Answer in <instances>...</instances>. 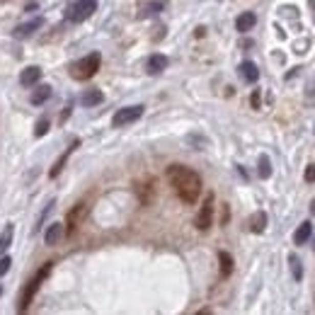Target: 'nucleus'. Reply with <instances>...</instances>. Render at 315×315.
Masks as SVG:
<instances>
[{"mask_svg":"<svg viewBox=\"0 0 315 315\" xmlns=\"http://www.w3.org/2000/svg\"><path fill=\"white\" fill-rule=\"evenodd\" d=\"M288 264H291L294 279H296V281H301V279H303V267H301V260H298L296 255H288Z\"/></svg>","mask_w":315,"mask_h":315,"instance_id":"23","label":"nucleus"},{"mask_svg":"<svg viewBox=\"0 0 315 315\" xmlns=\"http://www.w3.org/2000/svg\"><path fill=\"white\" fill-rule=\"evenodd\" d=\"M51 267H54V262H44L41 267H39V272L34 274V279L29 281L27 286H25V291H22V296H19V306H17V310L19 313H25L29 308V303H32V298L37 296V291H39V286L44 284V279L51 274Z\"/></svg>","mask_w":315,"mask_h":315,"instance_id":"2","label":"nucleus"},{"mask_svg":"<svg viewBox=\"0 0 315 315\" xmlns=\"http://www.w3.org/2000/svg\"><path fill=\"white\" fill-rule=\"evenodd\" d=\"M78 146H80V139H75L73 143H71V146H68V148H65L63 153H61V158H58V160H56V163H54V167L49 170V177H51V179H54V177H58V175H61V172H63V165H65V163H68V158H71V153H73V150L78 148Z\"/></svg>","mask_w":315,"mask_h":315,"instance_id":"9","label":"nucleus"},{"mask_svg":"<svg viewBox=\"0 0 315 315\" xmlns=\"http://www.w3.org/2000/svg\"><path fill=\"white\" fill-rule=\"evenodd\" d=\"M80 102H83L85 107H97V104L104 102V95H102V90H87V93L80 97Z\"/></svg>","mask_w":315,"mask_h":315,"instance_id":"19","label":"nucleus"},{"mask_svg":"<svg viewBox=\"0 0 315 315\" xmlns=\"http://www.w3.org/2000/svg\"><path fill=\"white\" fill-rule=\"evenodd\" d=\"M248 226H250L252 233H262L264 228H267V213H264V211L252 213V218L248 221Z\"/></svg>","mask_w":315,"mask_h":315,"instance_id":"18","label":"nucleus"},{"mask_svg":"<svg viewBox=\"0 0 315 315\" xmlns=\"http://www.w3.org/2000/svg\"><path fill=\"white\" fill-rule=\"evenodd\" d=\"M313 248H315V240H313Z\"/></svg>","mask_w":315,"mask_h":315,"instance_id":"32","label":"nucleus"},{"mask_svg":"<svg viewBox=\"0 0 315 315\" xmlns=\"http://www.w3.org/2000/svg\"><path fill=\"white\" fill-rule=\"evenodd\" d=\"M39 80H41V68H39V65H29V68H25V71L19 73V83L25 85V87L39 83Z\"/></svg>","mask_w":315,"mask_h":315,"instance_id":"12","label":"nucleus"},{"mask_svg":"<svg viewBox=\"0 0 315 315\" xmlns=\"http://www.w3.org/2000/svg\"><path fill=\"white\" fill-rule=\"evenodd\" d=\"M252 107H255V109H260V93H257V90L252 93Z\"/></svg>","mask_w":315,"mask_h":315,"instance_id":"27","label":"nucleus"},{"mask_svg":"<svg viewBox=\"0 0 315 315\" xmlns=\"http://www.w3.org/2000/svg\"><path fill=\"white\" fill-rule=\"evenodd\" d=\"M310 235H313V223L303 221L301 226H298V231L294 233V242H296V245H303V242H308Z\"/></svg>","mask_w":315,"mask_h":315,"instance_id":"15","label":"nucleus"},{"mask_svg":"<svg viewBox=\"0 0 315 315\" xmlns=\"http://www.w3.org/2000/svg\"><path fill=\"white\" fill-rule=\"evenodd\" d=\"M143 104H133V107H124L114 114V119H111V126L114 129H121V126H126V124H133V121H139L143 117Z\"/></svg>","mask_w":315,"mask_h":315,"instance_id":"5","label":"nucleus"},{"mask_svg":"<svg viewBox=\"0 0 315 315\" xmlns=\"http://www.w3.org/2000/svg\"><path fill=\"white\" fill-rule=\"evenodd\" d=\"M49 97H51V85H39L37 90L32 93V97H29V100H32V104H34V107H39V104L47 102Z\"/></svg>","mask_w":315,"mask_h":315,"instance_id":"16","label":"nucleus"},{"mask_svg":"<svg viewBox=\"0 0 315 315\" xmlns=\"http://www.w3.org/2000/svg\"><path fill=\"white\" fill-rule=\"evenodd\" d=\"M0 294H3V288H0Z\"/></svg>","mask_w":315,"mask_h":315,"instance_id":"33","label":"nucleus"},{"mask_svg":"<svg viewBox=\"0 0 315 315\" xmlns=\"http://www.w3.org/2000/svg\"><path fill=\"white\" fill-rule=\"evenodd\" d=\"M95 10H97V0H73L65 10V19L68 22H85Z\"/></svg>","mask_w":315,"mask_h":315,"instance_id":"4","label":"nucleus"},{"mask_svg":"<svg viewBox=\"0 0 315 315\" xmlns=\"http://www.w3.org/2000/svg\"><path fill=\"white\" fill-rule=\"evenodd\" d=\"M313 85H315V80H313ZM306 100H310V102H315V87H313V93H310V95H306Z\"/></svg>","mask_w":315,"mask_h":315,"instance_id":"30","label":"nucleus"},{"mask_svg":"<svg viewBox=\"0 0 315 315\" xmlns=\"http://www.w3.org/2000/svg\"><path fill=\"white\" fill-rule=\"evenodd\" d=\"M100 63H102V56L97 54H87L85 58H80L78 63H73L71 68V75H73L75 80H90L97 71H100Z\"/></svg>","mask_w":315,"mask_h":315,"instance_id":"3","label":"nucleus"},{"mask_svg":"<svg viewBox=\"0 0 315 315\" xmlns=\"http://www.w3.org/2000/svg\"><path fill=\"white\" fill-rule=\"evenodd\" d=\"M10 267H12V260L3 255V257H0V277H3V274H8V272H10Z\"/></svg>","mask_w":315,"mask_h":315,"instance_id":"25","label":"nucleus"},{"mask_svg":"<svg viewBox=\"0 0 315 315\" xmlns=\"http://www.w3.org/2000/svg\"><path fill=\"white\" fill-rule=\"evenodd\" d=\"M257 25V15L255 12H242L240 17L235 19V29L240 32V34H245V32H250L252 27Z\"/></svg>","mask_w":315,"mask_h":315,"instance_id":"13","label":"nucleus"},{"mask_svg":"<svg viewBox=\"0 0 315 315\" xmlns=\"http://www.w3.org/2000/svg\"><path fill=\"white\" fill-rule=\"evenodd\" d=\"M85 216H87V204H85V201L75 204L73 209L68 211V216H65V233L73 235V233L78 231V226L85 221Z\"/></svg>","mask_w":315,"mask_h":315,"instance_id":"7","label":"nucleus"},{"mask_svg":"<svg viewBox=\"0 0 315 315\" xmlns=\"http://www.w3.org/2000/svg\"><path fill=\"white\" fill-rule=\"evenodd\" d=\"M63 235H65V226H63V223H51V226L47 228V233H44V240H47V245H51V248H54V245H58V242H61V238H63Z\"/></svg>","mask_w":315,"mask_h":315,"instance_id":"10","label":"nucleus"},{"mask_svg":"<svg viewBox=\"0 0 315 315\" xmlns=\"http://www.w3.org/2000/svg\"><path fill=\"white\" fill-rule=\"evenodd\" d=\"M12 238H15V226L8 223V226H5V231L0 233V255H5V252H8V248L12 245Z\"/></svg>","mask_w":315,"mask_h":315,"instance_id":"17","label":"nucleus"},{"mask_svg":"<svg viewBox=\"0 0 315 315\" xmlns=\"http://www.w3.org/2000/svg\"><path fill=\"white\" fill-rule=\"evenodd\" d=\"M204 34H206V29H204V27H196V37L201 39V37H204Z\"/></svg>","mask_w":315,"mask_h":315,"instance_id":"29","label":"nucleus"},{"mask_svg":"<svg viewBox=\"0 0 315 315\" xmlns=\"http://www.w3.org/2000/svg\"><path fill=\"white\" fill-rule=\"evenodd\" d=\"M167 68V58L163 54H153L148 58V73L150 75H160Z\"/></svg>","mask_w":315,"mask_h":315,"instance_id":"14","label":"nucleus"},{"mask_svg":"<svg viewBox=\"0 0 315 315\" xmlns=\"http://www.w3.org/2000/svg\"><path fill=\"white\" fill-rule=\"evenodd\" d=\"M310 211H313V213H315V199H313V206H310Z\"/></svg>","mask_w":315,"mask_h":315,"instance_id":"31","label":"nucleus"},{"mask_svg":"<svg viewBox=\"0 0 315 315\" xmlns=\"http://www.w3.org/2000/svg\"><path fill=\"white\" fill-rule=\"evenodd\" d=\"M303 177H306V182H315V163L306 167V175Z\"/></svg>","mask_w":315,"mask_h":315,"instance_id":"26","label":"nucleus"},{"mask_svg":"<svg viewBox=\"0 0 315 315\" xmlns=\"http://www.w3.org/2000/svg\"><path fill=\"white\" fill-rule=\"evenodd\" d=\"M238 71H240V78L245 83H257L260 80V71H257V65L252 63V61H242Z\"/></svg>","mask_w":315,"mask_h":315,"instance_id":"11","label":"nucleus"},{"mask_svg":"<svg viewBox=\"0 0 315 315\" xmlns=\"http://www.w3.org/2000/svg\"><path fill=\"white\" fill-rule=\"evenodd\" d=\"M260 177L262 179H267L269 175H272V163H269V155H260Z\"/></svg>","mask_w":315,"mask_h":315,"instance_id":"24","label":"nucleus"},{"mask_svg":"<svg viewBox=\"0 0 315 315\" xmlns=\"http://www.w3.org/2000/svg\"><path fill=\"white\" fill-rule=\"evenodd\" d=\"M211 223H213V194H206L204 204H201V209H199V213L194 218V226L199 231H209Z\"/></svg>","mask_w":315,"mask_h":315,"instance_id":"6","label":"nucleus"},{"mask_svg":"<svg viewBox=\"0 0 315 315\" xmlns=\"http://www.w3.org/2000/svg\"><path fill=\"white\" fill-rule=\"evenodd\" d=\"M49 129H51V121H49V117H41V119L37 121V126H34V136L37 139H41V136H47Z\"/></svg>","mask_w":315,"mask_h":315,"instance_id":"22","label":"nucleus"},{"mask_svg":"<svg viewBox=\"0 0 315 315\" xmlns=\"http://www.w3.org/2000/svg\"><path fill=\"white\" fill-rule=\"evenodd\" d=\"M167 182L172 185L175 194L185 201V204H196V199L201 194V177L194 170L185 165H170L167 167Z\"/></svg>","mask_w":315,"mask_h":315,"instance_id":"1","label":"nucleus"},{"mask_svg":"<svg viewBox=\"0 0 315 315\" xmlns=\"http://www.w3.org/2000/svg\"><path fill=\"white\" fill-rule=\"evenodd\" d=\"M218 264H221V279H228L233 274V257L228 252H218Z\"/></svg>","mask_w":315,"mask_h":315,"instance_id":"20","label":"nucleus"},{"mask_svg":"<svg viewBox=\"0 0 315 315\" xmlns=\"http://www.w3.org/2000/svg\"><path fill=\"white\" fill-rule=\"evenodd\" d=\"M71 109H73V107L68 104V107H65V109H63V114H61V121H65V119H68V117H71Z\"/></svg>","mask_w":315,"mask_h":315,"instance_id":"28","label":"nucleus"},{"mask_svg":"<svg viewBox=\"0 0 315 315\" xmlns=\"http://www.w3.org/2000/svg\"><path fill=\"white\" fill-rule=\"evenodd\" d=\"M160 10H165V3H163V0H153V3H148V5L143 8L141 15H143V17H150V15H158Z\"/></svg>","mask_w":315,"mask_h":315,"instance_id":"21","label":"nucleus"},{"mask_svg":"<svg viewBox=\"0 0 315 315\" xmlns=\"http://www.w3.org/2000/svg\"><path fill=\"white\" fill-rule=\"evenodd\" d=\"M44 27V19L41 17H34V19H29V22H25V25H17L15 27V32H12V37L15 39H27V37H32L37 29H41Z\"/></svg>","mask_w":315,"mask_h":315,"instance_id":"8","label":"nucleus"}]
</instances>
